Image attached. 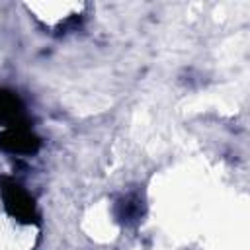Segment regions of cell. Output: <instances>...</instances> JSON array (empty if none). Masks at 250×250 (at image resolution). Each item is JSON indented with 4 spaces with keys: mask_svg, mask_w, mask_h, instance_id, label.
Wrapping results in <instances>:
<instances>
[{
    "mask_svg": "<svg viewBox=\"0 0 250 250\" xmlns=\"http://www.w3.org/2000/svg\"><path fill=\"white\" fill-rule=\"evenodd\" d=\"M29 125L25 107L21 98L12 90H0V127L12 129V127H25Z\"/></svg>",
    "mask_w": 250,
    "mask_h": 250,
    "instance_id": "3",
    "label": "cell"
},
{
    "mask_svg": "<svg viewBox=\"0 0 250 250\" xmlns=\"http://www.w3.org/2000/svg\"><path fill=\"white\" fill-rule=\"evenodd\" d=\"M143 213H145V207H143L141 197H137V195H127V197L119 199L115 205V217L119 223H125V225H133V223L141 221Z\"/></svg>",
    "mask_w": 250,
    "mask_h": 250,
    "instance_id": "4",
    "label": "cell"
},
{
    "mask_svg": "<svg viewBox=\"0 0 250 250\" xmlns=\"http://www.w3.org/2000/svg\"><path fill=\"white\" fill-rule=\"evenodd\" d=\"M41 148V139L31 131L29 125L25 127H12L0 133V150L10 154H35Z\"/></svg>",
    "mask_w": 250,
    "mask_h": 250,
    "instance_id": "2",
    "label": "cell"
},
{
    "mask_svg": "<svg viewBox=\"0 0 250 250\" xmlns=\"http://www.w3.org/2000/svg\"><path fill=\"white\" fill-rule=\"evenodd\" d=\"M0 195L10 217L23 225H39V209L31 193L12 178H0Z\"/></svg>",
    "mask_w": 250,
    "mask_h": 250,
    "instance_id": "1",
    "label": "cell"
}]
</instances>
